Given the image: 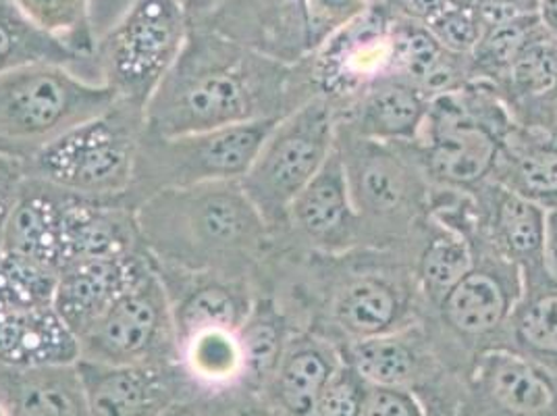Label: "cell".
Here are the masks:
<instances>
[{"mask_svg": "<svg viewBox=\"0 0 557 416\" xmlns=\"http://www.w3.org/2000/svg\"><path fill=\"white\" fill-rule=\"evenodd\" d=\"M317 96L302 61L278 63L207 27L186 45L144 111L146 132L180 136L281 119Z\"/></svg>", "mask_w": 557, "mask_h": 416, "instance_id": "6da1fadb", "label": "cell"}, {"mask_svg": "<svg viewBox=\"0 0 557 416\" xmlns=\"http://www.w3.org/2000/svg\"><path fill=\"white\" fill-rule=\"evenodd\" d=\"M141 248L157 269L244 279L258 285L277 237L239 182L164 189L136 208Z\"/></svg>", "mask_w": 557, "mask_h": 416, "instance_id": "7a4b0ae2", "label": "cell"}, {"mask_svg": "<svg viewBox=\"0 0 557 416\" xmlns=\"http://www.w3.org/2000/svg\"><path fill=\"white\" fill-rule=\"evenodd\" d=\"M335 148L360 221L362 246L414 242L433 198V184L414 144L362 138L337 125Z\"/></svg>", "mask_w": 557, "mask_h": 416, "instance_id": "3957f363", "label": "cell"}, {"mask_svg": "<svg viewBox=\"0 0 557 416\" xmlns=\"http://www.w3.org/2000/svg\"><path fill=\"white\" fill-rule=\"evenodd\" d=\"M511 125L506 100L483 77L431 98L414 148L433 187L470 194L488 182Z\"/></svg>", "mask_w": 557, "mask_h": 416, "instance_id": "277c9868", "label": "cell"}, {"mask_svg": "<svg viewBox=\"0 0 557 416\" xmlns=\"http://www.w3.org/2000/svg\"><path fill=\"white\" fill-rule=\"evenodd\" d=\"M116 100L100 82L65 63H29L0 75V159L20 169L71 127Z\"/></svg>", "mask_w": 557, "mask_h": 416, "instance_id": "5b68a950", "label": "cell"}, {"mask_svg": "<svg viewBox=\"0 0 557 416\" xmlns=\"http://www.w3.org/2000/svg\"><path fill=\"white\" fill-rule=\"evenodd\" d=\"M472 246L470 271L422 319L443 367L451 375L465 372L479 354L504 347L511 310L522 294L518 267L476 232V221Z\"/></svg>", "mask_w": 557, "mask_h": 416, "instance_id": "8992f818", "label": "cell"}, {"mask_svg": "<svg viewBox=\"0 0 557 416\" xmlns=\"http://www.w3.org/2000/svg\"><path fill=\"white\" fill-rule=\"evenodd\" d=\"M144 130V109L115 102L48 144L22 173L75 196L125 198Z\"/></svg>", "mask_w": 557, "mask_h": 416, "instance_id": "52a82bcc", "label": "cell"}, {"mask_svg": "<svg viewBox=\"0 0 557 416\" xmlns=\"http://www.w3.org/2000/svg\"><path fill=\"white\" fill-rule=\"evenodd\" d=\"M187 32L177 0H129L96 36L92 77L119 102L146 111L186 45Z\"/></svg>", "mask_w": 557, "mask_h": 416, "instance_id": "ba28073f", "label": "cell"}, {"mask_svg": "<svg viewBox=\"0 0 557 416\" xmlns=\"http://www.w3.org/2000/svg\"><path fill=\"white\" fill-rule=\"evenodd\" d=\"M335 132L337 111L329 98L317 94L278 119L239 180L275 237L285 230L294 200L333 152Z\"/></svg>", "mask_w": 557, "mask_h": 416, "instance_id": "9c48e42d", "label": "cell"}, {"mask_svg": "<svg viewBox=\"0 0 557 416\" xmlns=\"http://www.w3.org/2000/svg\"><path fill=\"white\" fill-rule=\"evenodd\" d=\"M277 121L267 119L180 136H157L144 130L125 200L138 208L164 189L239 182Z\"/></svg>", "mask_w": 557, "mask_h": 416, "instance_id": "30bf717a", "label": "cell"}, {"mask_svg": "<svg viewBox=\"0 0 557 416\" xmlns=\"http://www.w3.org/2000/svg\"><path fill=\"white\" fill-rule=\"evenodd\" d=\"M79 360L100 365L180 363L177 331L157 269L77 338Z\"/></svg>", "mask_w": 557, "mask_h": 416, "instance_id": "8fae6325", "label": "cell"}, {"mask_svg": "<svg viewBox=\"0 0 557 416\" xmlns=\"http://www.w3.org/2000/svg\"><path fill=\"white\" fill-rule=\"evenodd\" d=\"M460 386V416H557V375L508 347L479 354Z\"/></svg>", "mask_w": 557, "mask_h": 416, "instance_id": "7c38bea8", "label": "cell"}, {"mask_svg": "<svg viewBox=\"0 0 557 416\" xmlns=\"http://www.w3.org/2000/svg\"><path fill=\"white\" fill-rule=\"evenodd\" d=\"M277 242L283 248L319 255H339L362 246L360 221L337 148L287 210Z\"/></svg>", "mask_w": 557, "mask_h": 416, "instance_id": "4fadbf2b", "label": "cell"}, {"mask_svg": "<svg viewBox=\"0 0 557 416\" xmlns=\"http://www.w3.org/2000/svg\"><path fill=\"white\" fill-rule=\"evenodd\" d=\"M92 416H159L169 406L205 392L182 363L100 365L77 360Z\"/></svg>", "mask_w": 557, "mask_h": 416, "instance_id": "5bb4252c", "label": "cell"}, {"mask_svg": "<svg viewBox=\"0 0 557 416\" xmlns=\"http://www.w3.org/2000/svg\"><path fill=\"white\" fill-rule=\"evenodd\" d=\"M198 27L296 65L312 52L306 0H214Z\"/></svg>", "mask_w": 557, "mask_h": 416, "instance_id": "9a60e30c", "label": "cell"}, {"mask_svg": "<svg viewBox=\"0 0 557 416\" xmlns=\"http://www.w3.org/2000/svg\"><path fill=\"white\" fill-rule=\"evenodd\" d=\"M470 196L476 232L518 267L522 283L547 276V212L491 180Z\"/></svg>", "mask_w": 557, "mask_h": 416, "instance_id": "2e32d148", "label": "cell"}, {"mask_svg": "<svg viewBox=\"0 0 557 416\" xmlns=\"http://www.w3.org/2000/svg\"><path fill=\"white\" fill-rule=\"evenodd\" d=\"M342 356L369 386L410 390L417 395L435 390L449 375L422 321L348 344L342 347Z\"/></svg>", "mask_w": 557, "mask_h": 416, "instance_id": "e0dca14e", "label": "cell"}, {"mask_svg": "<svg viewBox=\"0 0 557 416\" xmlns=\"http://www.w3.org/2000/svg\"><path fill=\"white\" fill-rule=\"evenodd\" d=\"M154 271L146 250L129 255L86 260L59 273L54 310L79 338L86 333L125 292Z\"/></svg>", "mask_w": 557, "mask_h": 416, "instance_id": "ac0fdd59", "label": "cell"}, {"mask_svg": "<svg viewBox=\"0 0 557 416\" xmlns=\"http://www.w3.org/2000/svg\"><path fill=\"white\" fill-rule=\"evenodd\" d=\"M138 250L144 248L136 208L125 198H88L65 192L61 271L86 260Z\"/></svg>", "mask_w": 557, "mask_h": 416, "instance_id": "d6986e66", "label": "cell"}, {"mask_svg": "<svg viewBox=\"0 0 557 416\" xmlns=\"http://www.w3.org/2000/svg\"><path fill=\"white\" fill-rule=\"evenodd\" d=\"M157 273L169 296L177 344L207 329H239L256 298L255 285L244 279L173 269H157Z\"/></svg>", "mask_w": 557, "mask_h": 416, "instance_id": "ffe728a7", "label": "cell"}, {"mask_svg": "<svg viewBox=\"0 0 557 416\" xmlns=\"http://www.w3.org/2000/svg\"><path fill=\"white\" fill-rule=\"evenodd\" d=\"M431 98L410 82L387 75L337 111V125L362 138L414 144Z\"/></svg>", "mask_w": 557, "mask_h": 416, "instance_id": "44dd1931", "label": "cell"}, {"mask_svg": "<svg viewBox=\"0 0 557 416\" xmlns=\"http://www.w3.org/2000/svg\"><path fill=\"white\" fill-rule=\"evenodd\" d=\"M342 360V350L333 342L308 329H296L273 377L258 395L283 416H312Z\"/></svg>", "mask_w": 557, "mask_h": 416, "instance_id": "7402d4cb", "label": "cell"}, {"mask_svg": "<svg viewBox=\"0 0 557 416\" xmlns=\"http://www.w3.org/2000/svg\"><path fill=\"white\" fill-rule=\"evenodd\" d=\"M79 360L77 338L50 306L0 313V367L38 369Z\"/></svg>", "mask_w": 557, "mask_h": 416, "instance_id": "603a6c76", "label": "cell"}, {"mask_svg": "<svg viewBox=\"0 0 557 416\" xmlns=\"http://www.w3.org/2000/svg\"><path fill=\"white\" fill-rule=\"evenodd\" d=\"M63 203V189L24 178L7 223L2 250L25 256L61 273Z\"/></svg>", "mask_w": 557, "mask_h": 416, "instance_id": "cb8c5ba5", "label": "cell"}, {"mask_svg": "<svg viewBox=\"0 0 557 416\" xmlns=\"http://www.w3.org/2000/svg\"><path fill=\"white\" fill-rule=\"evenodd\" d=\"M491 182L504 185L520 198L557 210V138L513 121L506 134Z\"/></svg>", "mask_w": 557, "mask_h": 416, "instance_id": "d4e9b609", "label": "cell"}, {"mask_svg": "<svg viewBox=\"0 0 557 416\" xmlns=\"http://www.w3.org/2000/svg\"><path fill=\"white\" fill-rule=\"evenodd\" d=\"M0 404L9 416H92L77 365L0 367Z\"/></svg>", "mask_w": 557, "mask_h": 416, "instance_id": "484cf974", "label": "cell"}, {"mask_svg": "<svg viewBox=\"0 0 557 416\" xmlns=\"http://www.w3.org/2000/svg\"><path fill=\"white\" fill-rule=\"evenodd\" d=\"M296 329L298 327L275 294L256 292L252 308L237 329L244 365V392L260 393L264 390Z\"/></svg>", "mask_w": 557, "mask_h": 416, "instance_id": "4316f807", "label": "cell"}, {"mask_svg": "<svg viewBox=\"0 0 557 416\" xmlns=\"http://www.w3.org/2000/svg\"><path fill=\"white\" fill-rule=\"evenodd\" d=\"M504 347L557 375V278L552 271L522 283Z\"/></svg>", "mask_w": 557, "mask_h": 416, "instance_id": "83f0119b", "label": "cell"}, {"mask_svg": "<svg viewBox=\"0 0 557 416\" xmlns=\"http://www.w3.org/2000/svg\"><path fill=\"white\" fill-rule=\"evenodd\" d=\"M180 363L205 392L242 390V347L237 329H207L180 342Z\"/></svg>", "mask_w": 557, "mask_h": 416, "instance_id": "f1b7e54d", "label": "cell"}, {"mask_svg": "<svg viewBox=\"0 0 557 416\" xmlns=\"http://www.w3.org/2000/svg\"><path fill=\"white\" fill-rule=\"evenodd\" d=\"M25 20L36 25L48 38L67 48L73 57L86 63L92 77L94 4L96 0H11ZM94 79V77H92ZM96 82V79H94Z\"/></svg>", "mask_w": 557, "mask_h": 416, "instance_id": "f546056e", "label": "cell"}, {"mask_svg": "<svg viewBox=\"0 0 557 416\" xmlns=\"http://www.w3.org/2000/svg\"><path fill=\"white\" fill-rule=\"evenodd\" d=\"M42 61L65 63L90 77L84 61L29 24L11 0H0V75Z\"/></svg>", "mask_w": 557, "mask_h": 416, "instance_id": "4dcf8cb0", "label": "cell"}, {"mask_svg": "<svg viewBox=\"0 0 557 416\" xmlns=\"http://www.w3.org/2000/svg\"><path fill=\"white\" fill-rule=\"evenodd\" d=\"M59 273L25 256L0 250V313L54 304Z\"/></svg>", "mask_w": 557, "mask_h": 416, "instance_id": "1f68e13d", "label": "cell"}, {"mask_svg": "<svg viewBox=\"0 0 557 416\" xmlns=\"http://www.w3.org/2000/svg\"><path fill=\"white\" fill-rule=\"evenodd\" d=\"M422 25L447 52L460 57H470L483 36V24L472 7V0H456Z\"/></svg>", "mask_w": 557, "mask_h": 416, "instance_id": "d6a6232c", "label": "cell"}, {"mask_svg": "<svg viewBox=\"0 0 557 416\" xmlns=\"http://www.w3.org/2000/svg\"><path fill=\"white\" fill-rule=\"evenodd\" d=\"M367 11V0H306V15L312 50L331 36L358 22Z\"/></svg>", "mask_w": 557, "mask_h": 416, "instance_id": "836d02e7", "label": "cell"}, {"mask_svg": "<svg viewBox=\"0 0 557 416\" xmlns=\"http://www.w3.org/2000/svg\"><path fill=\"white\" fill-rule=\"evenodd\" d=\"M362 416H431L424 402L410 390L369 386Z\"/></svg>", "mask_w": 557, "mask_h": 416, "instance_id": "e575fe53", "label": "cell"}, {"mask_svg": "<svg viewBox=\"0 0 557 416\" xmlns=\"http://www.w3.org/2000/svg\"><path fill=\"white\" fill-rule=\"evenodd\" d=\"M510 113L518 125L539 130L557 138V88L513 105Z\"/></svg>", "mask_w": 557, "mask_h": 416, "instance_id": "d590c367", "label": "cell"}, {"mask_svg": "<svg viewBox=\"0 0 557 416\" xmlns=\"http://www.w3.org/2000/svg\"><path fill=\"white\" fill-rule=\"evenodd\" d=\"M233 393L235 392H198L169 406L159 416H227L232 408Z\"/></svg>", "mask_w": 557, "mask_h": 416, "instance_id": "8d00e7d4", "label": "cell"}, {"mask_svg": "<svg viewBox=\"0 0 557 416\" xmlns=\"http://www.w3.org/2000/svg\"><path fill=\"white\" fill-rule=\"evenodd\" d=\"M22 180H24V173L15 162L0 159V250L4 246L7 223L11 217V210L15 207Z\"/></svg>", "mask_w": 557, "mask_h": 416, "instance_id": "74e56055", "label": "cell"}, {"mask_svg": "<svg viewBox=\"0 0 557 416\" xmlns=\"http://www.w3.org/2000/svg\"><path fill=\"white\" fill-rule=\"evenodd\" d=\"M392 2H394L395 9L401 13L404 20L426 24L437 13H442L447 4H451L456 0H392Z\"/></svg>", "mask_w": 557, "mask_h": 416, "instance_id": "f35d334b", "label": "cell"}, {"mask_svg": "<svg viewBox=\"0 0 557 416\" xmlns=\"http://www.w3.org/2000/svg\"><path fill=\"white\" fill-rule=\"evenodd\" d=\"M227 416H283L275 411L269 402H264L258 393L239 392L233 393L232 408Z\"/></svg>", "mask_w": 557, "mask_h": 416, "instance_id": "ab89813d", "label": "cell"}, {"mask_svg": "<svg viewBox=\"0 0 557 416\" xmlns=\"http://www.w3.org/2000/svg\"><path fill=\"white\" fill-rule=\"evenodd\" d=\"M547 260L549 271L557 278V210L547 212Z\"/></svg>", "mask_w": 557, "mask_h": 416, "instance_id": "60d3db41", "label": "cell"}, {"mask_svg": "<svg viewBox=\"0 0 557 416\" xmlns=\"http://www.w3.org/2000/svg\"><path fill=\"white\" fill-rule=\"evenodd\" d=\"M186 13L189 25L198 24L214 4V0H177Z\"/></svg>", "mask_w": 557, "mask_h": 416, "instance_id": "b9f144b4", "label": "cell"}, {"mask_svg": "<svg viewBox=\"0 0 557 416\" xmlns=\"http://www.w3.org/2000/svg\"><path fill=\"white\" fill-rule=\"evenodd\" d=\"M504 2L518 4V7H522L527 11H534V13H539V7H541V0H504Z\"/></svg>", "mask_w": 557, "mask_h": 416, "instance_id": "7bdbcfd3", "label": "cell"}, {"mask_svg": "<svg viewBox=\"0 0 557 416\" xmlns=\"http://www.w3.org/2000/svg\"><path fill=\"white\" fill-rule=\"evenodd\" d=\"M0 416H9V413L4 411V406H2V404H0Z\"/></svg>", "mask_w": 557, "mask_h": 416, "instance_id": "ee69618b", "label": "cell"}]
</instances>
